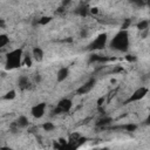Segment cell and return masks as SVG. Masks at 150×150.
<instances>
[{"mask_svg": "<svg viewBox=\"0 0 150 150\" xmlns=\"http://www.w3.org/2000/svg\"><path fill=\"white\" fill-rule=\"evenodd\" d=\"M87 34H88V33H87V30H84V29L81 32V36H82V38H86V36H87Z\"/></svg>", "mask_w": 150, "mask_h": 150, "instance_id": "obj_23", "label": "cell"}, {"mask_svg": "<svg viewBox=\"0 0 150 150\" xmlns=\"http://www.w3.org/2000/svg\"><path fill=\"white\" fill-rule=\"evenodd\" d=\"M87 1H91V0H87Z\"/></svg>", "mask_w": 150, "mask_h": 150, "instance_id": "obj_25", "label": "cell"}, {"mask_svg": "<svg viewBox=\"0 0 150 150\" xmlns=\"http://www.w3.org/2000/svg\"><path fill=\"white\" fill-rule=\"evenodd\" d=\"M148 25H149V21L143 20V21H141V22L137 25V28L141 29V30H143V29H146V28H148Z\"/></svg>", "mask_w": 150, "mask_h": 150, "instance_id": "obj_14", "label": "cell"}, {"mask_svg": "<svg viewBox=\"0 0 150 150\" xmlns=\"http://www.w3.org/2000/svg\"><path fill=\"white\" fill-rule=\"evenodd\" d=\"M32 56L34 57L35 61L40 62V61H42V59H43V50H42L40 47H35V48L33 49V52H32Z\"/></svg>", "mask_w": 150, "mask_h": 150, "instance_id": "obj_9", "label": "cell"}, {"mask_svg": "<svg viewBox=\"0 0 150 150\" xmlns=\"http://www.w3.org/2000/svg\"><path fill=\"white\" fill-rule=\"evenodd\" d=\"M42 127H43V129H45L46 131H52V130L55 128V127H54V124H53V123H50V122H47V123H45Z\"/></svg>", "mask_w": 150, "mask_h": 150, "instance_id": "obj_16", "label": "cell"}, {"mask_svg": "<svg viewBox=\"0 0 150 150\" xmlns=\"http://www.w3.org/2000/svg\"><path fill=\"white\" fill-rule=\"evenodd\" d=\"M76 13L77 14H80L81 16H86L87 15V13H88V7L84 5V4H82L81 6H79V8L76 9Z\"/></svg>", "mask_w": 150, "mask_h": 150, "instance_id": "obj_12", "label": "cell"}, {"mask_svg": "<svg viewBox=\"0 0 150 150\" xmlns=\"http://www.w3.org/2000/svg\"><path fill=\"white\" fill-rule=\"evenodd\" d=\"M25 63H26L28 67H30V64H32V60H30V56H29V55L26 56V59H25Z\"/></svg>", "mask_w": 150, "mask_h": 150, "instance_id": "obj_22", "label": "cell"}, {"mask_svg": "<svg viewBox=\"0 0 150 150\" xmlns=\"http://www.w3.org/2000/svg\"><path fill=\"white\" fill-rule=\"evenodd\" d=\"M50 20H52V18H49V16H43V18H41V19L38 21V23H39V25H46V23H48Z\"/></svg>", "mask_w": 150, "mask_h": 150, "instance_id": "obj_17", "label": "cell"}, {"mask_svg": "<svg viewBox=\"0 0 150 150\" xmlns=\"http://www.w3.org/2000/svg\"><path fill=\"white\" fill-rule=\"evenodd\" d=\"M30 112H32V115H33L35 118H41V117L45 115V112H46V103H45V102H41V103L35 104V105L32 108Z\"/></svg>", "mask_w": 150, "mask_h": 150, "instance_id": "obj_5", "label": "cell"}, {"mask_svg": "<svg viewBox=\"0 0 150 150\" xmlns=\"http://www.w3.org/2000/svg\"><path fill=\"white\" fill-rule=\"evenodd\" d=\"M18 84L21 89H26L29 84V81H28V77L27 76H20L19 80H18Z\"/></svg>", "mask_w": 150, "mask_h": 150, "instance_id": "obj_10", "label": "cell"}, {"mask_svg": "<svg viewBox=\"0 0 150 150\" xmlns=\"http://www.w3.org/2000/svg\"><path fill=\"white\" fill-rule=\"evenodd\" d=\"M70 109H71V101H70L69 98H63V100H61V101L57 103L56 108L54 109V112H55V114L68 112Z\"/></svg>", "mask_w": 150, "mask_h": 150, "instance_id": "obj_4", "label": "cell"}, {"mask_svg": "<svg viewBox=\"0 0 150 150\" xmlns=\"http://www.w3.org/2000/svg\"><path fill=\"white\" fill-rule=\"evenodd\" d=\"M68 74H69V69L66 68V67H62V68L59 69V71L56 74V80L59 82H62V81H64L68 77Z\"/></svg>", "mask_w": 150, "mask_h": 150, "instance_id": "obj_8", "label": "cell"}, {"mask_svg": "<svg viewBox=\"0 0 150 150\" xmlns=\"http://www.w3.org/2000/svg\"><path fill=\"white\" fill-rule=\"evenodd\" d=\"M8 42H9V39L7 38V35H5V34L0 35V48H4Z\"/></svg>", "mask_w": 150, "mask_h": 150, "instance_id": "obj_13", "label": "cell"}, {"mask_svg": "<svg viewBox=\"0 0 150 150\" xmlns=\"http://www.w3.org/2000/svg\"><path fill=\"white\" fill-rule=\"evenodd\" d=\"M130 2H132L137 6H143L145 4V0H130Z\"/></svg>", "mask_w": 150, "mask_h": 150, "instance_id": "obj_20", "label": "cell"}, {"mask_svg": "<svg viewBox=\"0 0 150 150\" xmlns=\"http://www.w3.org/2000/svg\"><path fill=\"white\" fill-rule=\"evenodd\" d=\"M16 124H18V127H20V128H25V127L28 125V118H27L26 116H20V117L16 120Z\"/></svg>", "mask_w": 150, "mask_h": 150, "instance_id": "obj_11", "label": "cell"}, {"mask_svg": "<svg viewBox=\"0 0 150 150\" xmlns=\"http://www.w3.org/2000/svg\"><path fill=\"white\" fill-rule=\"evenodd\" d=\"M110 48L117 52H127L129 48V34L125 29L120 30L110 41Z\"/></svg>", "mask_w": 150, "mask_h": 150, "instance_id": "obj_1", "label": "cell"}, {"mask_svg": "<svg viewBox=\"0 0 150 150\" xmlns=\"http://www.w3.org/2000/svg\"><path fill=\"white\" fill-rule=\"evenodd\" d=\"M21 56H22V49H20V48L9 52L7 54V59H6V68L14 69V68L20 67Z\"/></svg>", "mask_w": 150, "mask_h": 150, "instance_id": "obj_2", "label": "cell"}, {"mask_svg": "<svg viewBox=\"0 0 150 150\" xmlns=\"http://www.w3.org/2000/svg\"><path fill=\"white\" fill-rule=\"evenodd\" d=\"M15 96H16L15 91H14V90H11V91H8V93L4 96V98H5V100H13Z\"/></svg>", "mask_w": 150, "mask_h": 150, "instance_id": "obj_15", "label": "cell"}, {"mask_svg": "<svg viewBox=\"0 0 150 150\" xmlns=\"http://www.w3.org/2000/svg\"><path fill=\"white\" fill-rule=\"evenodd\" d=\"M94 86H95V79H90L88 82H86L77 89V94H87L93 89Z\"/></svg>", "mask_w": 150, "mask_h": 150, "instance_id": "obj_7", "label": "cell"}, {"mask_svg": "<svg viewBox=\"0 0 150 150\" xmlns=\"http://www.w3.org/2000/svg\"><path fill=\"white\" fill-rule=\"evenodd\" d=\"M123 128H124L127 131H134V130H136L137 125H136V124H131V123H130V124H127V125H124Z\"/></svg>", "mask_w": 150, "mask_h": 150, "instance_id": "obj_19", "label": "cell"}, {"mask_svg": "<svg viewBox=\"0 0 150 150\" xmlns=\"http://www.w3.org/2000/svg\"><path fill=\"white\" fill-rule=\"evenodd\" d=\"M145 123H146V124H150V112H149V115H148V117H146V120H145Z\"/></svg>", "mask_w": 150, "mask_h": 150, "instance_id": "obj_24", "label": "cell"}, {"mask_svg": "<svg viewBox=\"0 0 150 150\" xmlns=\"http://www.w3.org/2000/svg\"><path fill=\"white\" fill-rule=\"evenodd\" d=\"M107 59L105 57H102V56H98V55H93L91 57H90V62H95V61H105Z\"/></svg>", "mask_w": 150, "mask_h": 150, "instance_id": "obj_18", "label": "cell"}, {"mask_svg": "<svg viewBox=\"0 0 150 150\" xmlns=\"http://www.w3.org/2000/svg\"><path fill=\"white\" fill-rule=\"evenodd\" d=\"M148 94V88L141 87L137 90L134 91V94H131V96L129 97V100L127 102H135V101H139L141 98H143L145 95Z\"/></svg>", "mask_w": 150, "mask_h": 150, "instance_id": "obj_6", "label": "cell"}, {"mask_svg": "<svg viewBox=\"0 0 150 150\" xmlns=\"http://www.w3.org/2000/svg\"><path fill=\"white\" fill-rule=\"evenodd\" d=\"M110 122V118H101L100 121H98V125H104V124H107V123H109Z\"/></svg>", "mask_w": 150, "mask_h": 150, "instance_id": "obj_21", "label": "cell"}, {"mask_svg": "<svg viewBox=\"0 0 150 150\" xmlns=\"http://www.w3.org/2000/svg\"><path fill=\"white\" fill-rule=\"evenodd\" d=\"M107 43V34L103 33V34H100L89 46H88V49L89 50H98V49H102Z\"/></svg>", "mask_w": 150, "mask_h": 150, "instance_id": "obj_3", "label": "cell"}]
</instances>
